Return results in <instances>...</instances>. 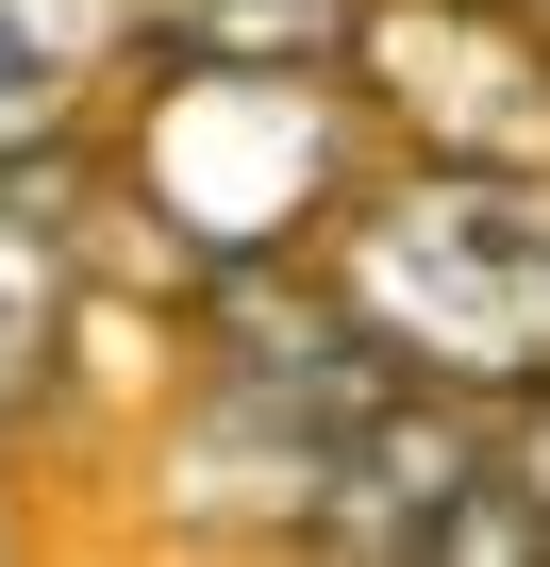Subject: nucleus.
Wrapping results in <instances>:
<instances>
[{
    "label": "nucleus",
    "instance_id": "f257e3e1",
    "mask_svg": "<svg viewBox=\"0 0 550 567\" xmlns=\"http://www.w3.org/2000/svg\"><path fill=\"white\" fill-rule=\"evenodd\" d=\"M134 117L101 151V200H134L200 284L217 267H284L334 234L367 184V84L334 68H250V51H134Z\"/></svg>",
    "mask_w": 550,
    "mask_h": 567
},
{
    "label": "nucleus",
    "instance_id": "f03ea898",
    "mask_svg": "<svg viewBox=\"0 0 550 567\" xmlns=\"http://www.w3.org/2000/svg\"><path fill=\"white\" fill-rule=\"evenodd\" d=\"M318 267H334V301L384 334V368L467 384V401H550V184L533 167L417 151L401 184L334 200Z\"/></svg>",
    "mask_w": 550,
    "mask_h": 567
},
{
    "label": "nucleus",
    "instance_id": "7ed1b4c3",
    "mask_svg": "<svg viewBox=\"0 0 550 567\" xmlns=\"http://www.w3.org/2000/svg\"><path fill=\"white\" fill-rule=\"evenodd\" d=\"M367 117H417V151L450 167H550V34L500 0H367L351 51Z\"/></svg>",
    "mask_w": 550,
    "mask_h": 567
},
{
    "label": "nucleus",
    "instance_id": "20e7f679",
    "mask_svg": "<svg viewBox=\"0 0 550 567\" xmlns=\"http://www.w3.org/2000/svg\"><path fill=\"white\" fill-rule=\"evenodd\" d=\"M84 284H101V151L34 134L0 151V451L84 384Z\"/></svg>",
    "mask_w": 550,
    "mask_h": 567
},
{
    "label": "nucleus",
    "instance_id": "39448f33",
    "mask_svg": "<svg viewBox=\"0 0 550 567\" xmlns=\"http://www.w3.org/2000/svg\"><path fill=\"white\" fill-rule=\"evenodd\" d=\"M117 68H134V0H0V151L84 134Z\"/></svg>",
    "mask_w": 550,
    "mask_h": 567
},
{
    "label": "nucleus",
    "instance_id": "423d86ee",
    "mask_svg": "<svg viewBox=\"0 0 550 567\" xmlns=\"http://www.w3.org/2000/svg\"><path fill=\"white\" fill-rule=\"evenodd\" d=\"M367 0H134V51H250V68H334Z\"/></svg>",
    "mask_w": 550,
    "mask_h": 567
},
{
    "label": "nucleus",
    "instance_id": "0eeeda50",
    "mask_svg": "<svg viewBox=\"0 0 550 567\" xmlns=\"http://www.w3.org/2000/svg\"><path fill=\"white\" fill-rule=\"evenodd\" d=\"M500 18H533V34H550V0H500Z\"/></svg>",
    "mask_w": 550,
    "mask_h": 567
}]
</instances>
